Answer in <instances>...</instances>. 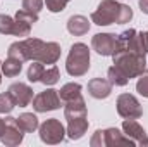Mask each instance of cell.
I'll list each match as a JSON object with an SVG mask.
<instances>
[{
    "instance_id": "obj_11",
    "label": "cell",
    "mask_w": 148,
    "mask_h": 147,
    "mask_svg": "<svg viewBox=\"0 0 148 147\" xmlns=\"http://www.w3.org/2000/svg\"><path fill=\"white\" fill-rule=\"evenodd\" d=\"M122 132L136 142V146H148V133L136 119H124Z\"/></svg>"
},
{
    "instance_id": "obj_5",
    "label": "cell",
    "mask_w": 148,
    "mask_h": 147,
    "mask_svg": "<svg viewBox=\"0 0 148 147\" xmlns=\"http://www.w3.org/2000/svg\"><path fill=\"white\" fill-rule=\"evenodd\" d=\"M40 139L41 142L48 144V146H53V144H60L66 137V128L64 125L57 119V118H50L47 121H43L40 126Z\"/></svg>"
},
{
    "instance_id": "obj_14",
    "label": "cell",
    "mask_w": 148,
    "mask_h": 147,
    "mask_svg": "<svg viewBox=\"0 0 148 147\" xmlns=\"http://www.w3.org/2000/svg\"><path fill=\"white\" fill-rule=\"evenodd\" d=\"M67 31L74 35V37H83L90 31V21L88 17L81 16V14H76V16H71L67 19Z\"/></svg>"
},
{
    "instance_id": "obj_22",
    "label": "cell",
    "mask_w": 148,
    "mask_h": 147,
    "mask_svg": "<svg viewBox=\"0 0 148 147\" xmlns=\"http://www.w3.org/2000/svg\"><path fill=\"white\" fill-rule=\"evenodd\" d=\"M43 71H45V66H43L40 61H33V64H29V68H28V80H29L31 83L40 81Z\"/></svg>"
},
{
    "instance_id": "obj_30",
    "label": "cell",
    "mask_w": 148,
    "mask_h": 147,
    "mask_svg": "<svg viewBox=\"0 0 148 147\" xmlns=\"http://www.w3.org/2000/svg\"><path fill=\"white\" fill-rule=\"evenodd\" d=\"M138 5L143 14H148V0H138Z\"/></svg>"
},
{
    "instance_id": "obj_28",
    "label": "cell",
    "mask_w": 148,
    "mask_h": 147,
    "mask_svg": "<svg viewBox=\"0 0 148 147\" xmlns=\"http://www.w3.org/2000/svg\"><path fill=\"white\" fill-rule=\"evenodd\" d=\"M69 2H71V0H45L47 9H48L50 12H62Z\"/></svg>"
},
{
    "instance_id": "obj_27",
    "label": "cell",
    "mask_w": 148,
    "mask_h": 147,
    "mask_svg": "<svg viewBox=\"0 0 148 147\" xmlns=\"http://www.w3.org/2000/svg\"><path fill=\"white\" fill-rule=\"evenodd\" d=\"M14 19H17V21H23V23H29V24H35L38 21V14L35 12H29V10H17L16 12V16H14Z\"/></svg>"
},
{
    "instance_id": "obj_3",
    "label": "cell",
    "mask_w": 148,
    "mask_h": 147,
    "mask_svg": "<svg viewBox=\"0 0 148 147\" xmlns=\"http://www.w3.org/2000/svg\"><path fill=\"white\" fill-rule=\"evenodd\" d=\"M90 69V49L86 43H74L66 59V71L71 76H83Z\"/></svg>"
},
{
    "instance_id": "obj_10",
    "label": "cell",
    "mask_w": 148,
    "mask_h": 147,
    "mask_svg": "<svg viewBox=\"0 0 148 147\" xmlns=\"http://www.w3.org/2000/svg\"><path fill=\"white\" fill-rule=\"evenodd\" d=\"M7 92L12 97L14 104L19 106V107H26V106H29L33 102V88L29 85H26V83H21V81L12 83Z\"/></svg>"
},
{
    "instance_id": "obj_23",
    "label": "cell",
    "mask_w": 148,
    "mask_h": 147,
    "mask_svg": "<svg viewBox=\"0 0 148 147\" xmlns=\"http://www.w3.org/2000/svg\"><path fill=\"white\" fill-rule=\"evenodd\" d=\"M14 17L7 14H0V35H12L14 33Z\"/></svg>"
},
{
    "instance_id": "obj_21",
    "label": "cell",
    "mask_w": 148,
    "mask_h": 147,
    "mask_svg": "<svg viewBox=\"0 0 148 147\" xmlns=\"http://www.w3.org/2000/svg\"><path fill=\"white\" fill-rule=\"evenodd\" d=\"M107 78H109V81H110L114 87H126V85L129 83V80H127L122 73H119L114 66L109 68V71H107Z\"/></svg>"
},
{
    "instance_id": "obj_32",
    "label": "cell",
    "mask_w": 148,
    "mask_h": 147,
    "mask_svg": "<svg viewBox=\"0 0 148 147\" xmlns=\"http://www.w3.org/2000/svg\"><path fill=\"white\" fill-rule=\"evenodd\" d=\"M0 83H2V69H0Z\"/></svg>"
},
{
    "instance_id": "obj_29",
    "label": "cell",
    "mask_w": 148,
    "mask_h": 147,
    "mask_svg": "<svg viewBox=\"0 0 148 147\" xmlns=\"http://www.w3.org/2000/svg\"><path fill=\"white\" fill-rule=\"evenodd\" d=\"M23 9L38 14L43 9V0H23Z\"/></svg>"
},
{
    "instance_id": "obj_24",
    "label": "cell",
    "mask_w": 148,
    "mask_h": 147,
    "mask_svg": "<svg viewBox=\"0 0 148 147\" xmlns=\"http://www.w3.org/2000/svg\"><path fill=\"white\" fill-rule=\"evenodd\" d=\"M16 23H14V37H29V33H31V26L33 24H29V23H23V21H17V19H14Z\"/></svg>"
},
{
    "instance_id": "obj_4",
    "label": "cell",
    "mask_w": 148,
    "mask_h": 147,
    "mask_svg": "<svg viewBox=\"0 0 148 147\" xmlns=\"http://www.w3.org/2000/svg\"><path fill=\"white\" fill-rule=\"evenodd\" d=\"M91 147H117V146H129L134 147L136 142L129 139L124 132L117 128H107V130H97L90 140Z\"/></svg>"
},
{
    "instance_id": "obj_1",
    "label": "cell",
    "mask_w": 148,
    "mask_h": 147,
    "mask_svg": "<svg viewBox=\"0 0 148 147\" xmlns=\"http://www.w3.org/2000/svg\"><path fill=\"white\" fill-rule=\"evenodd\" d=\"M133 19V9L126 3H119L117 0H102L97 10L91 14V23L97 26L109 24H126Z\"/></svg>"
},
{
    "instance_id": "obj_15",
    "label": "cell",
    "mask_w": 148,
    "mask_h": 147,
    "mask_svg": "<svg viewBox=\"0 0 148 147\" xmlns=\"http://www.w3.org/2000/svg\"><path fill=\"white\" fill-rule=\"evenodd\" d=\"M126 52H134V54H141L147 55L148 54V31H136L127 45Z\"/></svg>"
},
{
    "instance_id": "obj_31",
    "label": "cell",
    "mask_w": 148,
    "mask_h": 147,
    "mask_svg": "<svg viewBox=\"0 0 148 147\" xmlns=\"http://www.w3.org/2000/svg\"><path fill=\"white\" fill-rule=\"evenodd\" d=\"M3 130H5V119L0 118V137L3 135Z\"/></svg>"
},
{
    "instance_id": "obj_17",
    "label": "cell",
    "mask_w": 148,
    "mask_h": 147,
    "mask_svg": "<svg viewBox=\"0 0 148 147\" xmlns=\"http://www.w3.org/2000/svg\"><path fill=\"white\" fill-rule=\"evenodd\" d=\"M0 69H2V74H5L7 78H16L23 69V61L7 55V59L0 64Z\"/></svg>"
},
{
    "instance_id": "obj_20",
    "label": "cell",
    "mask_w": 148,
    "mask_h": 147,
    "mask_svg": "<svg viewBox=\"0 0 148 147\" xmlns=\"http://www.w3.org/2000/svg\"><path fill=\"white\" fill-rule=\"evenodd\" d=\"M59 78H60V71H59V68L55 66V64H52L50 68H47L43 74H41V83L43 85H47V87H52V85H55L57 81H59Z\"/></svg>"
},
{
    "instance_id": "obj_6",
    "label": "cell",
    "mask_w": 148,
    "mask_h": 147,
    "mask_svg": "<svg viewBox=\"0 0 148 147\" xmlns=\"http://www.w3.org/2000/svg\"><path fill=\"white\" fill-rule=\"evenodd\" d=\"M117 112L124 119H138L143 116V107L140 101L131 94H121L117 97Z\"/></svg>"
},
{
    "instance_id": "obj_13",
    "label": "cell",
    "mask_w": 148,
    "mask_h": 147,
    "mask_svg": "<svg viewBox=\"0 0 148 147\" xmlns=\"http://www.w3.org/2000/svg\"><path fill=\"white\" fill-rule=\"evenodd\" d=\"M88 118L86 116H79V118H71L67 119V128L66 133L71 140H79L84 137V133L88 132Z\"/></svg>"
},
{
    "instance_id": "obj_19",
    "label": "cell",
    "mask_w": 148,
    "mask_h": 147,
    "mask_svg": "<svg viewBox=\"0 0 148 147\" xmlns=\"http://www.w3.org/2000/svg\"><path fill=\"white\" fill-rule=\"evenodd\" d=\"M81 92H83V87L79 83H66L60 90H59V95H60V101L62 102H69L73 99L81 97Z\"/></svg>"
},
{
    "instance_id": "obj_8",
    "label": "cell",
    "mask_w": 148,
    "mask_h": 147,
    "mask_svg": "<svg viewBox=\"0 0 148 147\" xmlns=\"http://www.w3.org/2000/svg\"><path fill=\"white\" fill-rule=\"evenodd\" d=\"M23 139H24V132L19 128L17 118L7 116L5 118V130H3V135L0 137L2 144L7 147H16L23 142Z\"/></svg>"
},
{
    "instance_id": "obj_26",
    "label": "cell",
    "mask_w": 148,
    "mask_h": 147,
    "mask_svg": "<svg viewBox=\"0 0 148 147\" xmlns=\"http://www.w3.org/2000/svg\"><path fill=\"white\" fill-rule=\"evenodd\" d=\"M136 92L143 97L148 99V69H145L143 73L138 76V81H136Z\"/></svg>"
},
{
    "instance_id": "obj_25",
    "label": "cell",
    "mask_w": 148,
    "mask_h": 147,
    "mask_svg": "<svg viewBox=\"0 0 148 147\" xmlns=\"http://www.w3.org/2000/svg\"><path fill=\"white\" fill-rule=\"evenodd\" d=\"M14 107H16V104H14L12 97L9 95V92L0 94V114H9Z\"/></svg>"
},
{
    "instance_id": "obj_16",
    "label": "cell",
    "mask_w": 148,
    "mask_h": 147,
    "mask_svg": "<svg viewBox=\"0 0 148 147\" xmlns=\"http://www.w3.org/2000/svg\"><path fill=\"white\" fill-rule=\"evenodd\" d=\"M86 114H88V112H86V102H84L83 95L77 97V99L69 101V102H66V107H64V116H66V119L86 116Z\"/></svg>"
},
{
    "instance_id": "obj_7",
    "label": "cell",
    "mask_w": 148,
    "mask_h": 147,
    "mask_svg": "<svg viewBox=\"0 0 148 147\" xmlns=\"http://www.w3.org/2000/svg\"><path fill=\"white\" fill-rule=\"evenodd\" d=\"M60 95L55 88H47L33 97V109L36 112H48L60 107Z\"/></svg>"
},
{
    "instance_id": "obj_9",
    "label": "cell",
    "mask_w": 148,
    "mask_h": 147,
    "mask_svg": "<svg viewBox=\"0 0 148 147\" xmlns=\"http://www.w3.org/2000/svg\"><path fill=\"white\" fill-rule=\"evenodd\" d=\"M117 35L114 33H97L91 38V49L100 55H114Z\"/></svg>"
},
{
    "instance_id": "obj_18",
    "label": "cell",
    "mask_w": 148,
    "mask_h": 147,
    "mask_svg": "<svg viewBox=\"0 0 148 147\" xmlns=\"http://www.w3.org/2000/svg\"><path fill=\"white\" fill-rule=\"evenodd\" d=\"M17 125H19V128L24 133H33L35 130H38V126H40L36 114H33V112H23L17 118Z\"/></svg>"
},
{
    "instance_id": "obj_12",
    "label": "cell",
    "mask_w": 148,
    "mask_h": 147,
    "mask_svg": "<svg viewBox=\"0 0 148 147\" xmlns=\"http://www.w3.org/2000/svg\"><path fill=\"white\" fill-rule=\"evenodd\" d=\"M112 85L105 78H93L88 81V94L93 99H107L112 94Z\"/></svg>"
},
{
    "instance_id": "obj_2",
    "label": "cell",
    "mask_w": 148,
    "mask_h": 147,
    "mask_svg": "<svg viewBox=\"0 0 148 147\" xmlns=\"http://www.w3.org/2000/svg\"><path fill=\"white\" fill-rule=\"evenodd\" d=\"M114 68L122 73L127 80L138 78L140 74L147 69V57L141 54H134V52H119L114 54Z\"/></svg>"
}]
</instances>
